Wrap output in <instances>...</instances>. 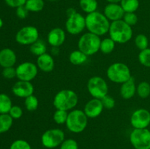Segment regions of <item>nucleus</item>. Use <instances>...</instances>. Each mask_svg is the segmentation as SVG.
I'll return each mask as SVG.
<instances>
[{
    "label": "nucleus",
    "instance_id": "15",
    "mask_svg": "<svg viewBox=\"0 0 150 149\" xmlns=\"http://www.w3.org/2000/svg\"><path fill=\"white\" fill-rule=\"evenodd\" d=\"M103 109L104 107L101 99L93 98L86 102L83 108V112L88 118H95L102 113Z\"/></svg>",
    "mask_w": 150,
    "mask_h": 149
},
{
    "label": "nucleus",
    "instance_id": "11",
    "mask_svg": "<svg viewBox=\"0 0 150 149\" xmlns=\"http://www.w3.org/2000/svg\"><path fill=\"white\" fill-rule=\"evenodd\" d=\"M65 29L70 34H79L86 29V18L81 13L76 12L67 17L65 23Z\"/></svg>",
    "mask_w": 150,
    "mask_h": 149
},
{
    "label": "nucleus",
    "instance_id": "42",
    "mask_svg": "<svg viewBox=\"0 0 150 149\" xmlns=\"http://www.w3.org/2000/svg\"><path fill=\"white\" fill-rule=\"evenodd\" d=\"M75 13H76V10H75L74 8H69V9H67V17H68V16H70V15H71L74 14Z\"/></svg>",
    "mask_w": 150,
    "mask_h": 149
},
{
    "label": "nucleus",
    "instance_id": "3",
    "mask_svg": "<svg viewBox=\"0 0 150 149\" xmlns=\"http://www.w3.org/2000/svg\"><path fill=\"white\" fill-rule=\"evenodd\" d=\"M79 102L78 95L74 91L63 89L57 92L53 100V105L57 110L68 111L73 110Z\"/></svg>",
    "mask_w": 150,
    "mask_h": 149
},
{
    "label": "nucleus",
    "instance_id": "38",
    "mask_svg": "<svg viewBox=\"0 0 150 149\" xmlns=\"http://www.w3.org/2000/svg\"><path fill=\"white\" fill-rule=\"evenodd\" d=\"M9 115L13 119H19L23 115V110L21 107L18 106V105H14V106H12L11 109L10 110Z\"/></svg>",
    "mask_w": 150,
    "mask_h": 149
},
{
    "label": "nucleus",
    "instance_id": "2",
    "mask_svg": "<svg viewBox=\"0 0 150 149\" xmlns=\"http://www.w3.org/2000/svg\"><path fill=\"white\" fill-rule=\"evenodd\" d=\"M109 36L116 43L124 44L129 42L133 37V29L130 26L122 20H116L111 23Z\"/></svg>",
    "mask_w": 150,
    "mask_h": 149
},
{
    "label": "nucleus",
    "instance_id": "1",
    "mask_svg": "<svg viewBox=\"0 0 150 149\" xmlns=\"http://www.w3.org/2000/svg\"><path fill=\"white\" fill-rule=\"evenodd\" d=\"M85 18L86 28L89 32L95 34L99 37L108 33L111 23L104 14L95 11L87 14Z\"/></svg>",
    "mask_w": 150,
    "mask_h": 149
},
{
    "label": "nucleus",
    "instance_id": "7",
    "mask_svg": "<svg viewBox=\"0 0 150 149\" xmlns=\"http://www.w3.org/2000/svg\"><path fill=\"white\" fill-rule=\"evenodd\" d=\"M64 133L60 129H51L43 132L41 136V143L45 148L52 149L60 146L64 139Z\"/></svg>",
    "mask_w": 150,
    "mask_h": 149
},
{
    "label": "nucleus",
    "instance_id": "22",
    "mask_svg": "<svg viewBox=\"0 0 150 149\" xmlns=\"http://www.w3.org/2000/svg\"><path fill=\"white\" fill-rule=\"evenodd\" d=\"M13 124V118L9 113L0 114V134L7 132Z\"/></svg>",
    "mask_w": 150,
    "mask_h": 149
},
{
    "label": "nucleus",
    "instance_id": "10",
    "mask_svg": "<svg viewBox=\"0 0 150 149\" xmlns=\"http://www.w3.org/2000/svg\"><path fill=\"white\" fill-rule=\"evenodd\" d=\"M39 39V31L35 26L22 27L16 34V40L22 45H31Z\"/></svg>",
    "mask_w": 150,
    "mask_h": 149
},
{
    "label": "nucleus",
    "instance_id": "9",
    "mask_svg": "<svg viewBox=\"0 0 150 149\" xmlns=\"http://www.w3.org/2000/svg\"><path fill=\"white\" fill-rule=\"evenodd\" d=\"M87 90L92 97L101 99L108 94V86L103 77L94 76L88 80Z\"/></svg>",
    "mask_w": 150,
    "mask_h": 149
},
{
    "label": "nucleus",
    "instance_id": "21",
    "mask_svg": "<svg viewBox=\"0 0 150 149\" xmlns=\"http://www.w3.org/2000/svg\"><path fill=\"white\" fill-rule=\"evenodd\" d=\"M88 59V56L80 50H76L70 53L69 56V61L73 65H81L83 64Z\"/></svg>",
    "mask_w": 150,
    "mask_h": 149
},
{
    "label": "nucleus",
    "instance_id": "23",
    "mask_svg": "<svg viewBox=\"0 0 150 149\" xmlns=\"http://www.w3.org/2000/svg\"><path fill=\"white\" fill-rule=\"evenodd\" d=\"M79 5L83 12L89 14L97 11L98 3L97 0H80Z\"/></svg>",
    "mask_w": 150,
    "mask_h": 149
},
{
    "label": "nucleus",
    "instance_id": "13",
    "mask_svg": "<svg viewBox=\"0 0 150 149\" xmlns=\"http://www.w3.org/2000/svg\"><path fill=\"white\" fill-rule=\"evenodd\" d=\"M130 124L133 129H146L150 124V112L144 108L137 109L130 116Z\"/></svg>",
    "mask_w": 150,
    "mask_h": 149
},
{
    "label": "nucleus",
    "instance_id": "32",
    "mask_svg": "<svg viewBox=\"0 0 150 149\" xmlns=\"http://www.w3.org/2000/svg\"><path fill=\"white\" fill-rule=\"evenodd\" d=\"M135 45L140 51L148 48L149 40L146 35L143 34H139L135 38Z\"/></svg>",
    "mask_w": 150,
    "mask_h": 149
},
{
    "label": "nucleus",
    "instance_id": "14",
    "mask_svg": "<svg viewBox=\"0 0 150 149\" xmlns=\"http://www.w3.org/2000/svg\"><path fill=\"white\" fill-rule=\"evenodd\" d=\"M35 88L29 81L18 80L13 85L12 91L15 96L20 98H26L33 94Z\"/></svg>",
    "mask_w": 150,
    "mask_h": 149
},
{
    "label": "nucleus",
    "instance_id": "17",
    "mask_svg": "<svg viewBox=\"0 0 150 149\" xmlns=\"http://www.w3.org/2000/svg\"><path fill=\"white\" fill-rule=\"evenodd\" d=\"M125 13L122 6L118 3H109L104 8L103 14L108 20L113 22L122 20Z\"/></svg>",
    "mask_w": 150,
    "mask_h": 149
},
{
    "label": "nucleus",
    "instance_id": "35",
    "mask_svg": "<svg viewBox=\"0 0 150 149\" xmlns=\"http://www.w3.org/2000/svg\"><path fill=\"white\" fill-rule=\"evenodd\" d=\"M59 149H79V144L74 139H65L60 145Z\"/></svg>",
    "mask_w": 150,
    "mask_h": 149
},
{
    "label": "nucleus",
    "instance_id": "33",
    "mask_svg": "<svg viewBox=\"0 0 150 149\" xmlns=\"http://www.w3.org/2000/svg\"><path fill=\"white\" fill-rule=\"evenodd\" d=\"M139 61L141 64L146 67H150V48H146L140 51Z\"/></svg>",
    "mask_w": 150,
    "mask_h": 149
},
{
    "label": "nucleus",
    "instance_id": "8",
    "mask_svg": "<svg viewBox=\"0 0 150 149\" xmlns=\"http://www.w3.org/2000/svg\"><path fill=\"white\" fill-rule=\"evenodd\" d=\"M130 142L135 149H150V130L133 129L130 134Z\"/></svg>",
    "mask_w": 150,
    "mask_h": 149
},
{
    "label": "nucleus",
    "instance_id": "39",
    "mask_svg": "<svg viewBox=\"0 0 150 149\" xmlns=\"http://www.w3.org/2000/svg\"><path fill=\"white\" fill-rule=\"evenodd\" d=\"M1 74L6 79H13L16 77V69L13 67H5L3 69Z\"/></svg>",
    "mask_w": 150,
    "mask_h": 149
},
{
    "label": "nucleus",
    "instance_id": "18",
    "mask_svg": "<svg viewBox=\"0 0 150 149\" xmlns=\"http://www.w3.org/2000/svg\"><path fill=\"white\" fill-rule=\"evenodd\" d=\"M17 61L14 51L10 48H4L0 51V66L3 68L13 67Z\"/></svg>",
    "mask_w": 150,
    "mask_h": 149
},
{
    "label": "nucleus",
    "instance_id": "19",
    "mask_svg": "<svg viewBox=\"0 0 150 149\" xmlns=\"http://www.w3.org/2000/svg\"><path fill=\"white\" fill-rule=\"evenodd\" d=\"M54 59L52 56L49 53L42 54V55L38 56L37 58V66L38 69L44 72H50L54 68Z\"/></svg>",
    "mask_w": 150,
    "mask_h": 149
},
{
    "label": "nucleus",
    "instance_id": "24",
    "mask_svg": "<svg viewBox=\"0 0 150 149\" xmlns=\"http://www.w3.org/2000/svg\"><path fill=\"white\" fill-rule=\"evenodd\" d=\"M12 106V100L10 96L5 93H0V114L9 113Z\"/></svg>",
    "mask_w": 150,
    "mask_h": 149
},
{
    "label": "nucleus",
    "instance_id": "36",
    "mask_svg": "<svg viewBox=\"0 0 150 149\" xmlns=\"http://www.w3.org/2000/svg\"><path fill=\"white\" fill-rule=\"evenodd\" d=\"M122 20L129 26H134L138 22V16L135 13H125Z\"/></svg>",
    "mask_w": 150,
    "mask_h": 149
},
{
    "label": "nucleus",
    "instance_id": "25",
    "mask_svg": "<svg viewBox=\"0 0 150 149\" xmlns=\"http://www.w3.org/2000/svg\"><path fill=\"white\" fill-rule=\"evenodd\" d=\"M116 46V42L111 37H106L100 42V51L104 54H109L114 51Z\"/></svg>",
    "mask_w": 150,
    "mask_h": 149
},
{
    "label": "nucleus",
    "instance_id": "44",
    "mask_svg": "<svg viewBox=\"0 0 150 149\" xmlns=\"http://www.w3.org/2000/svg\"><path fill=\"white\" fill-rule=\"evenodd\" d=\"M3 24H4V23H3V20L1 18H0V29L2 28Z\"/></svg>",
    "mask_w": 150,
    "mask_h": 149
},
{
    "label": "nucleus",
    "instance_id": "28",
    "mask_svg": "<svg viewBox=\"0 0 150 149\" xmlns=\"http://www.w3.org/2000/svg\"><path fill=\"white\" fill-rule=\"evenodd\" d=\"M120 5L125 13H135L139 7V0H122Z\"/></svg>",
    "mask_w": 150,
    "mask_h": 149
},
{
    "label": "nucleus",
    "instance_id": "31",
    "mask_svg": "<svg viewBox=\"0 0 150 149\" xmlns=\"http://www.w3.org/2000/svg\"><path fill=\"white\" fill-rule=\"evenodd\" d=\"M68 112L67 111L62 110H57L54 112L53 118L54 122L57 124H64L67 121Z\"/></svg>",
    "mask_w": 150,
    "mask_h": 149
},
{
    "label": "nucleus",
    "instance_id": "29",
    "mask_svg": "<svg viewBox=\"0 0 150 149\" xmlns=\"http://www.w3.org/2000/svg\"><path fill=\"white\" fill-rule=\"evenodd\" d=\"M136 93L142 99H146L150 96V84L148 82H141L136 87Z\"/></svg>",
    "mask_w": 150,
    "mask_h": 149
},
{
    "label": "nucleus",
    "instance_id": "30",
    "mask_svg": "<svg viewBox=\"0 0 150 149\" xmlns=\"http://www.w3.org/2000/svg\"><path fill=\"white\" fill-rule=\"evenodd\" d=\"M24 105L25 108L28 111L32 112V111H35L38 109V105H39V100L36 96L32 94L28 97L25 98Z\"/></svg>",
    "mask_w": 150,
    "mask_h": 149
},
{
    "label": "nucleus",
    "instance_id": "6",
    "mask_svg": "<svg viewBox=\"0 0 150 149\" xmlns=\"http://www.w3.org/2000/svg\"><path fill=\"white\" fill-rule=\"evenodd\" d=\"M100 42L101 39L99 36L91 32H86L79 38L78 48L88 56H92L100 51Z\"/></svg>",
    "mask_w": 150,
    "mask_h": 149
},
{
    "label": "nucleus",
    "instance_id": "26",
    "mask_svg": "<svg viewBox=\"0 0 150 149\" xmlns=\"http://www.w3.org/2000/svg\"><path fill=\"white\" fill-rule=\"evenodd\" d=\"M46 50L47 48L45 42L42 40H39V39L35 42H34L33 44H32L29 47L30 52L33 55L37 56H39L45 53Z\"/></svg>",
    "mask_w": 150,
    "mask_h": 149
},
{
    "label": "nucleus",
    "instance_id": "45",
    "mask_svg": "<svg viewBox=\"0 0 150 149\" xmlns=\"http://www.w3.org/2000/svg\"><path fill=\"white\" fill-rule=\"evenodd\" d=\"M49 1H56V0H49Z\"/></svg>",
    "mask_w": 150,
    "mask_h": 149
},
{
    "label": "nucleus",
    "instance_id": "43",
    "mask_svg": "<svg viewBox=\"0 0 150 149\" xmlns=\"http://www.w3.org/2000/svg\"><path fill=\"white\" fill-rule=\"evenodd\" d=\"M106 1L109 3H118L120 2L122 0H106Z\"/></svg>",
    "mask_w": 150,
    "mask_h": 149
},
{
    "label": "nucleus",
    "instance_id": "4",
    "mask_svg": "<svg viewBox=\"0 0 150 149\" xmlns=\"http://www.w3.org/2000/svg\"><path fill=\"white\" fill-rule=\"evenodd\" d=\"M88 117L83 110L79 109L72 110L68 112L66 127L70 131L76 134L82 132L86 128L88 124Z\"/></svg>",
    "mask_w": 150,
    "mask_h": 149
},
{
    "label": "nucleus",
    "instance_id": "12",
    "mask_svg": "<svg viewBox=\"0 0 150 149\" xmlns=\"http://www.w3.org/2000/svg\"><path fill=\"white\" fill-rule=\"evenodd\" d=\"M16 77L19 80L31 82L38 73L37 64L31 61H25L16 67Z\"/></svg>",
    "mask_w": 150,
    "mask_h": 149
},
{
    "label": "nucleus",
    "instance_id": "5",
    "mask_svg": "<svg viewBox=\"0 0 150 149\" xmlns=\"http://www.w3.org/2000/svg\"><path fill=\"white\" fill-rule=\"evenodd\" d=\"M106 74L108 80L120 84L125 83L132 77L128 66L122 62H115L111 64L107 69Z\"/></svg>",
    "mask_w": 150,
    "mask_h": 149
},
{
    "label": "nucleus",
    "instance_id": "20",
    "mask_svg": "<svg viewBox=\"0 0 150 149\" xmlns=\"http://www.w3.org/2000/svg\"><path fill=\"white\" fill-rule=\"evenodd\" d=\"M136 87L135 79L131 77L128 80L121 84L120 95L124 99H130L136 94Z\"/></svg>",
    "mask_w": 150,
    "mask_h": 149
},
{
    "label": "nucleus",
    "instance_id": "16",
    "mask_svg": "<svg viewBox=\"0 0 150 149\" xmlns=\"http://www.w3.org/2000/svg\"><path fill=\"white\" fill-rule=\"evenodd\" d=\"M65 38L66 34L64 29L60 27H56L48 32L47 41L53 48H59L64 44Z\"/></svg>",
    "mask_w": 150,
    "mask_h": 149
},
{
    "label": "nucleus",
    "instance_id": "27",
    "mask_svg": "<svg viewBox=\"0 0 150 149\" xmlns=\"http://www.w3.org/2000/svg\"><path fill=\"white\" fill-rule=\"evenodd\" d=\"M45 6V2L43 0H27L25 4V7H26L29 12H34L38 13L42 11Z\"/></svg>",
    "mask_w": 150,
    "mask_h": 149
},
{
    "label": "nucleus",
    "instance_id": "34",
    "mask_svg": "<svg viewBox=\"0 0 150 149\" xmlns=\"http://www.w3.org/2000/svg\"><path fill=\"white\" fill-rule=\"evenodd\" d=\"M10 149H32V147L26 140L18 139L11 143Z\"/></svg>",
    "mask_w": 150,
    "mask_h": 149
},
{
    "label": "nucleus",
    "instance_id": "37",
    "mask_svg": "<svg viewBox=\"0 0 150 149\" xmlns=\"http://www.w3.org/2000/svg\"><path fill=\"white\" fill-rule=\"evenodd\" d=\"M101 101H102V103L103 105L104 108H106L108 110L113 109L116 105L115 99L108 94H107L106 96L103 97L101 99Z\"/></svg>",
    "mask_w": 150,
    "mask_h": 149
},
{
    "label": "nucleus",
    "instance_id": "41",
    "mask_svg": "<svg viewBox=\"0 0 150 149\" xmlns=\"http://www.w3.org/2000/svg\"><path fill=\"white\" fill-rule=\"evenodd\" d=\"M4 1L9 7L17 8L21 6L25 5L27 0H4Z\"/></svg>",
    "mask_w": 150,
    "mask_h": 149
},
{
    "label": "nucleus",
    "instance_id": "40",
    "mask_svg": "<svg viewBox=\"0 0 150 149\" xmlns=\"http://www.w3.org/2000/svg\"><path fill=\"white\" fill-rule=\"evenodd\" d=\"M16 13L18 18H19L20 19H25L28 16L29 10L26 9L25 5H23L16 8Z\"/></svg>",
    "mask_w": 150,
    "mask_h": 149
}]
</instances>
